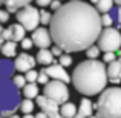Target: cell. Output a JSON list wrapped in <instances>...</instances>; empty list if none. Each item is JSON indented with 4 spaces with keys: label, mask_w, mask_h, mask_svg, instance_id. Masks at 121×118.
<instances>
[{
    "label": "cell",
    "mask_w": 121,
    "mask_h": 118,
    "mask_svg": "<svg viewBox=\"0 0 121 118\" xmlns=\"http://www.w3.org/2000/svg\"><path fill=\"white\" fill-rule=\"evenodd\" d=\"M112 2H113V5H117V6L121 5V0H112Z\"/></svg>",
    "instance_id": "obj_38"
},
{
    "label": "cell",
    "mask_w": 121,
    "mask_h": 118,
    "mask_svg": "<svg viewBox=\"0 0 121 118\" xmlns=\"http://www.w3.org/2000/svg\"><path fill=\"white\" fill-rule=\"evenodd\" d=\"M20 41H22V43H20L22 49H25V51L31 49V48L34 46V44H32V40H31V39H28V37H23V39H22Z\"/></svg>",
    "instance_id": "obj_30"
},
{
    "label": "cell",
    "mask_w": 121,
    "mask_h": 118,
    "mask_svg": "<svg viewBox=\"0 0 121 118\" xmlns=\"http://www.w3.org/2000/svg\"><path fill=\"white\" fill-rule=\"evenodd\" d=\"M49 6H51V9H52V11H55V9H58L60 6H61V0H51Z\"/></svg>",
    "instance_id": "obj_35"
},
{
    "label": "cell",
    "mask_w": 121,
    "mask_h": 118,
    "mask_svg": "<svg viewBox=\"0 0 121 118\" xmlns=\"http://www.w3.org/2000/svg\"><path fill=\"white\" fill-rule=\"evenodd\" d=\"M94 5H95V9H97L98 12L104 14V12H109L110 9H112L113 2H112V0H97Z\"/></svg>",
    "instance_id": "obj_21"
},
{
    "label": "cell",
    "mask_w": 121,
    "mask_h": 118,
    "mask_svg": "<svg viewBox=\"0 0 121 118\" xmlns=\"http://www.w3.org/2000/svg\"><path fill=\"white\" fill-rule=\"evenodd\" d=\"M51 17H52V14H51L49 11H46V9H41V11H39V18H40V23L41 25H49Z\"/></svg>",
    "instance_id": "obj_25"
},
{
    "label": "cell",
    "mask_w": 121,
    "mask_h": 118,
    "mask_svg": "<svg viewBox=\"0 0 121 118\" xmlns=\"http://www.w3.org/2000/svg\"><path fill=\"white\" fill-rule=\"evenodd\" d=\"M9 29H11V40L12 41H20L22 39L25 37V28L22 26V25L15 23V25H11L9 26Z\"/></svg>",
    "instance_id": "obj_20"
},
{
    "label": "cell",
    "mask_w": 121,
    "mask_h": 118,
    "mask_svg": "<svg viewBox=\"0 0 121 118\" xmlns=\"http://www.w3.org/2000/svg\"><path fill=\"white\" fill-rule=\"evenodd\" d=\"M22 89H23L25 98H29V100L35 98L37 95H39V92H40V89H39V86H37V83H26V84H25Z\"/></svg>",
    "instance_id": "obj_19"
},
{
    "label": "cell",
    "mask_w": 121,
    "mask_h": 118,
    "mask_svg": "<svg viewBox=\"0 0 121 118\" xmlns=\"http://www.w3.org/2000/svg\"><path fill=\"white\" fill-rule=\"evenodd\" d=\"M60 115L63 118H74L75 112H77V106H75L74 103H68V101H65V103H61V106H60Z\"/></svg>",
    "instance_id": "obj_18"
},
{
    "label": "cell",
    "mask_w": 121,
    "mask_h": 118,
    "mask_svg": "<svg viewBox=\"0 0 121 118\" xmlns=\"http://www.w3.org/2000/svg\"><path fill=\"white\" fill-rule=\"evenodd\" d=\"M97 41H98L97 46L103 52H118L121 46V34L118 28H113V26L103 28Z\"/></svg>",
    "instance_id": "obj_5"
},
{
    "label": "cell",
    "mask_w": 121,
    "mask_h": 118,
    "mask_svg": "<svg viewBox=\"0 0 121 118\" xmlns=\"http://www.w3.org/2000/svg\"><path fill=\"white\" fill-rule=\"evenodd\" d=\"M43 95L55 103L61 104L69 100V89L66 83L58 81V80H49L46 84H43Z\"/></svg>",
    "instance_id": "obj_6"
},
{
    "label": "cell",
    "mask_w": 121,
    "mask_h": 118,
    "mask_svg": "<svg viewBox=\"0 0 121 118\" xmlns=\"http://www.w3.org/2000/svg\"><path fill=\"white\" fill-rule=\"evenodd\" d=\"M94 112V107H92V101L89 98H81L80 101V106H78L77 112H75L74 118H87L92 115Z\"/></svg>",
    "instance_id": "obj_13"
},
{
    "label": "cell",
    "mask_w": 121,
    "mask_h": 118,
    "mask_svg": "<svg viewBox=\"0 0 121 118\" xmlns=\"http://www.w3.org/2000/svg\"><path fill=\"white\" fill-rule=\"evenodd\" d=\"M23 118H34V115H31V114H25Z\"/></svg>",
    "instance_id": "obj_39"
},
{
    "label": "cell",
    "mask_w": 121,
    "mask_h": 118,
    "mask_svg": "<svg viewBox=\"0 0 121 118\" xmlns=\"http://www.w3.org/2000/svg\"><path fill=\"white\" fill-rule=\"evenodd\" d=\"M2 44H3V39H2V37H0V46H2Z\"/></svg>",
    "instance_id": "obj_42"
},
{
    "label": "cell",
    "mask_w": 121,
    "mask_h": 118,
    "mask_svg": "<svg viewBox=\"0 0 121 118\" xmlns=\"http://www.w3.org/2000/svg\"><path fill=\"white\" fill-rule=\"evenodd\" d=\"M18 109H20L23 114H31V112L34 110V103H32V100H29V98H25V100H22L20 104H18Z\"/></svg>",
    "instance_id": "obj_22"
},
{
    "label": "cell",
    "mask_w": 121,
    "mask_h": 118,
    "mask_svg": "<svg viewBox=\"0 0 121 118\" xmlns=\"http://www.w3.org/2000/svg\"><path fill=\"white\" fill-rule=\"evenodd\" d=\"M71 81L75 91L86 97H94L100 94L107 86L106 75V63L100 60H86L75 66L72 72Z\"/></svg>",
    "instance_id": "obj_2"
},
{
    "label": "cell",
    "mask_w": 121,
    "mask_h": 118,
    "mask_svg": "<svg viewBox=\"0 0 121 118\" xmlns=\"http://www.w3.org/2000/svg\"><path fill=\"white\" fill-rule=\"evenodd\" d=\"M37 6H40V8H46V6H49L51 0H35Z\"/></svg>",
    "instance_id": "obj_36"
},
{
    "label": "cell",
    "mask_w": 121,
    "mask_h": 118,
    "mask_svg": "<svg viewBox=\"0 0 121 118\" xmlns=\"http://www.w3.org/2000/svg\"><path fill=\"white\" fill-rule=\"evenodd\" d=\"M9 20V12L6 9H0V23H6Z\"/></svg>",
    "instance_id": "obj_32"
},
{
    "label": "cell",
    "mask_w": 121,
    "mask_h": 118,
    "mask_svg": "<svg viewBox=\"0 0 121 118\" xmlns=\"http://www.w3.org/2000/svg\"><path fill=\"white\" fill-rule=\"evenodd\" d=\"M22 101L20 91L12 84L9 78L0 77V118H6L18 110Z\"/></svg>",
    "instance_id": "obj_4"
},
{
    "label": "cell",
    "mask_w": 121,
    "mask_h": 118,
    "mask_svg": "<svg viewBox=\"0 0 121 118\" xmlns=\"http://www.w3.org/2000/svg\"><path fill=\"white\" fill-rule=\"evenodd\" d=\"M31 40H32V44H35L39 49L49 48L51 44H52V39H51L49 29H46V28H35V29L32 31Z\"/></svg>",
    "instance_id": "obj_10"
},
{
    "label": "cell",
    "mask_w": 121,
    "mask_h": 118,
    "mask_svg": "<svg viewBox=\"0 0 121 118\" xmlns=\"http://www.w3.org/2000/svg\"><path fill=\"white\" fill-rule=\"evenodd\" d=\"M43 71L46 72V75L52 80H58V81H63V83H71V75L66 72V69L63 68L61 65L58 63H52L49 66H44Z\"/></svg>",
    "instance_id": "obj_9"
},
{
    "label": "cell",
    "mask_w": 121,
    "mask_h": 118,
    "mask_svg": "<svg viewBox=\"0 0 121 118\" xmlns=\"http://www.w3.org/2000/svg\"><path fill=\"white\" fill-rule=\"evenodd\" d=\"M0 37L3 39V41H8V40H11V29H9V28L3 29L2 32H0Z\"/></svg>",
    "instance_id": "obj_33"
},
{
    "label": "cell",
    "mask_w": 121,
    "mask_h": 118,
    "mask_svg": "<svg viewBox=\"0 0 121 118\" xmlns=\"http://www.w3.org/2000/svg\"><path fill=\"white\" fill-rule=\"evenodd\" d=\"M35 65H37L35 57H32L31 54H25V52L18 54L17 58L14 60V68H15V71L23 72V74L26 71H29V69H34V68H35Z\"/></svg>",
    "instance_id": "obj_11"
},
{
    "label": "cell",
    "mask_w": 121,
    "mask_h": 118,
    "mask_svg": "<svg viewBox=\"0 0 121 118\" xmlns=\"http://www.w3.org/2000/svg\"><path fill=\"white\" fill-rule=\"evenodd\" d=\"M15 18H17L18 25L25 28V31H31L32 32L35 28H39L40 18H39V9L35 6L26 5L23 8L17 9V14H15Z\"/></svg>",
    "instance_id": "obj_7"
},
{
    "label": "cell",
    "mask_w": 121,
    "mask_h": 118,
    "mask_svg": "<svg viewBox=\"0 0 121 118\" xmlns=\"http://www.w3.org/2000/svg\"><path fill=\"white\" fill-rule=\"evenodd\" d=\"M0 51H2L5 58H12V57H15L17 55V41H12V40L3 41V44L0 46Z\"/></svg>",
    "instance_id": "obj_16"
},
{
    "label": "cell",
    "mask_w": 121,
    "mask_h": 118,
    "mask_svg": "<svg viewBox=\"0 0 121 118\" xmlns=\"http://www.w3.org/2000/svg\"><path fill=\"white\" fill-rule=\"evenodd\" d=\"M100 12L83 0L68 2L55 9L49 22V34L63 52H80L94 44L100 35Z\"/></svg>",
    "instance_id": "obj_1"
},
{
    "label": "cell",
    "mask_w": 121,
    "mask_h": 118,
    "mask_svg": "<svg viewBox=\"0 0 121 118\" xmlns=\"http://www.w3.org/2000/svg\"><path fill=\"white\" fill-rule=\"evenodd\" d=\"M8 118H20V117H18V115H15V114H12V115H9Z\"/></svg>",
    "instance_id": "obj_40"
},
{
    "label": "cell",
    "mask_w": 121,
    "mask_h": 118,
    "mask_svg": "<svg viewBox=\"0 0 121 118\" xmlns=\"http://www.w3.org/2000/svg\"><path fill=\"white\" fill-rule=\"evenodd\" d=\"M69 2H78V0H69Z\"/></svg>",
    "instance_id": "obj_45"
},
{
    "label": "cell",
    "mask_w": 121,
    "mask_h": 118,
    "mask_svg": "<svg viewBox=\"0 0 121 118\" xmlns=\"http://www.w3.org/2000/svg\"><path fill=\"white\" fill-rule=\"evenodd\" d=\"M37 75H39V72L35 69H29V71L25 72V80H26V83H35Z\"/></svg>",
    "instance_id": "obj_28"
},
{
    "label": "cell",
    "mask_w": 121,
    "mask_h": 118,
    "mask_svg": "<svg viewBox=\"0 0 121 118\" xmlns=\"http://www.w3.org/2000/svg\"><path fill=\"white\" fill-rule=\"evenodd\" d=\"M11 81H12V84H14L15 87L18 89V91H20V89L23 87L25 84H26V80H25V77H23V75H15V77H12V80H11Z\"/></svg>",
    "instance_id": "obj_27"
},
{
    "label": "cell",
    "mask_w": 121,
    "mask_h": 118,
    "mask_svg": "<svg viewBox=\"0 0 121 118\" xmlns=\"http://www.w3.org/2000/svg\"><path fill=\"white\" fill-rule=\"evenodd\" d=\"M100 22H101V26L103 28H109L113 25V20L110 17L109 12H104V14H100Z\"/></svg>",
    "instance_id": "obj_24"
},
{
    "label": "cell",
    "mask_w": 121,
    "mask_h": 118,
    "mask_svg": "<svg viewBox=\"0 0 121 118\" xmlns=\"http://www.w3.org/2000/svg\"><path fill=\"white\" fill-rule=\"evenodd\" d=\"M2 31H3V26H2V23H0V32H2Z\"/></svg>",
    "instance_id": "obj_43"
},
{
    "label": "cell",
    "mask_w": 121,
    "mask_h": 118,
    "mask_svg": "<svg viewBox=\"0 0 121 118\" xmlns=\"http://www.w3.org/2000/svg\"><path fill=\"white\" fill-rule=\"evenodd\" d=\"M15 72L14 61L11 58H0V77L2 78H11Z\"/></svg>",
    "instance_id": "obj_14"
},
{
    "label": "cell",
    "mask_w": 121,
    "mask_h": 118,
    "mask_svg": "<svg viewBox=\"0 0 121 118\" xmlns=\"http://www.w3.org/2000/svg\"><path fill=\"white\" fill-rule=\"evenodd\" d=\"M58 65H61L63 68H68V66H71V65H72V57L69 55L68 52H66V54L63 52L61 55L58 57Z\"/></svg>",
    "instance_id": "obj_26"
},
{
    "label": "cell",
    "mask_w": 121,
    "mask_h": 118,
    "mask_svg": "<svg viewBox=\"0 0 121 118\" xmlns=\"http://www.w3.org/2000/svg\"><path fill=\"white\" fill-rule=\"evenodd\" d=\"M34 118H46V115H44L43 112H40V114H37V115L34 117Z\"/></svg>",
    "instance_id": "obj_37"
},
{
    "label": "cell",
    "mask_w": 121,
    "mask_h": 118,
    "mask_svg": "<svg viewBox=\"0 0 121 118\" xmlns=\"http://www.w3.org/2000/svg\"><path fill=\"white\" fill-rule=\"evenodd\" d=\"M95 2H97V0H91V3H95Z\"/></svg>",
    "instance_id": "obj_44"
},
{
    "label": "cell",
    "mask_w": 121,
    "mask_h": 118,
    "mask_svg": "<svg viewBox=\"0 0 121 118\" xmlns=\"http://www.w3.org/2000/svg\"><path fill=\"white\" fill-rule=\"evenodd\" d=\"M98 118H121V89L118 86L103 89L97 104H92Z\"/></svg>",
    "instance_id": "obj_3"
},
{
    "label": "cell",
    "mask_w": 121,
    "mask_h": 118,
    "mask_svg": "<svg viewBox=\"0 0 121 118\" xmlns=\"http://www.w3.org/2000/svg\"><path fill=\"white\" fill-rule=\"evenodd\" d=\"M46 118H48V117H46Z\"/></svg>",
    "instance_id": "obj_47"
},
{
    "label": "cell",
    "mask_w": 121,
    "mask_h": 118,
    "mask_svg": "<svg viewBox=\"0 0 121 118\" xmlns=\"http://www.w3.org/2000/svg\"><path fill=\"white\" fill-rule=\"evenodd\" d=\"M117 60V52H104L103 55V63H110Z\"/></svg>",
    "instance_id": "obj_31"
},
{
    "label": "cell",
    "mask_w": 121,
    "mask_h": 118,
    "mask_svg": "<svg viewBox=\"0 0 121 118\" xmlns=\"http://www.w3.org/2000/svg\"><path fill=\"white\" fill-rule=\"evenodd\" d=\"M54 58H55V57L51 54L49 48H43V49H39L37 57H35V61L39 63V65L49 66V65H52V63H54Z\"/></svg>",
    "instance_id": "obj_15"
},
{
    "label": "cell",
    "mask_w": 121,
    "mask_h": 118,
    "mask_svg": "<svg viewBox=\"0 0 121 118\" xmlns=\"http://www.w3.org/2000/svg\"><path fill=\"white\" fill-rule=\"evenodd\" d=\"M31 2H34V0H2V5H6L8 12H17V9L31 5Z\"/></svg>",
    "instance_id": "obj_17"
},
{
    "label": "cell",
    "mask_w": 121,
    "mask_h": 118,
    "mask_svg": "<svg viewBox=\"0 0 121 118\" xmlns=\"http://www.w3.org/2000/svg\"><path fill=\"white\" fill-rule=\"evenodd\" d=\"M35 100H37L39 107L41 109V112H43L48 118H63L61 115H60V110H58L60 109L58 103H55V101L46 98L44 95H37Z\"/></svg>",
    "instance_id": "obj_8"
},
{
    "label": "cell",
    "mask_w": 121,
    "mask_h": 118,
    "mask_svg": "<svg viewBox=\"0 0 121 118\" xmlns=\"http://www.w3.org/2000/svg\"><path fill=\"white\" fill-rule=\"evenodd\" d=\"M49 81V77L46 75V72L41 69V71L39 72V75H37V80H35V83H40V84H46V83Z\"/></svg>",
    "instance_id": "obj_29"
},
{
    "label": "cell",
    "mask_w": 121,
    "mask_h": 118,
    "mask_svg": "<svg viewBox=\"0 0 121 118\" xmlns=\"http://www.w3.org/2000/svg\"><path fill=\"white\" fill-rule=\"evenodd\" d=\"M84 51H86V55L89 57V60H95V58H98V55H100V52H101L100 48H98L95 43H94V44H91V46H87Z\"/></svg>",
    "instance_id": "obj_23"
},
{
    "label": "cell",
    "mask_w": 121,
    "mask_h": 118,
    "mask_svg": "<svg viewBox=\"0 0 121 118\" xmlns=\"http://www.w3.org/2000/svg\"><path fill=\"white\" fill-rule=\"evenodd\" d=\"M87 118H98L97 115H91V117H87Z\"/></svg>",
    "instance_id": "obj_41"
},
{
    "label": "cell",
    "mask_w": 121,
    "mask_h": 118,
    "mask_svg": "<svg viewBox=\"0 0 121 118\" xmlns=\"http://www.w3.org/2000/svg\"><path fill=\"white\" fill-rule=\"evenodd\" d=\"M49 51H51V54H52L54 57H60V55L63 54V51L60 49V48L57 46V44H54V46H52V49H49Z\"/></svg>",
    "instance_id": "obj_34"
},
{
    "label": "cell",
    "mask_w": 121,
    "mask_h": 118,
    "mask_svg": "<svg viewBox=\"0 0 121 118\" xmlns=\"http://www.w3.org/2000/svg\"><path fill=\"white\" fill-rule=\"evenodd\" d=\"M0 5H2V0H0Z\"/></svg>",
    "instance_id": "obj_46"
},
{
    "label": "cell",
    "mask_w": 121,
    "mask_h": 118,
    "mask_svg": "<svg viewBox=\"0 0 121 118\" xmlns=\"http://www.w3.org/2000/svg\"><path fill=\"white\" fill-rule=\"evenodd\" d=\"M106 75L107 81L113 83V84H120L121 81V61L118 58L109 63V66H106Z\"/></svg>",
    "instance_id": "obj_12"
}]
</instances>
